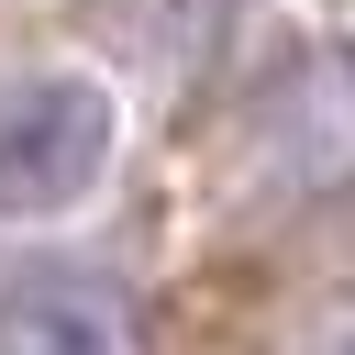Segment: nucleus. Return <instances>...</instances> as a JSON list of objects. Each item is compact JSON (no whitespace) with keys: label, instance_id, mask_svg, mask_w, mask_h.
Instances as JSON below:
<instances>
[{"label":"nucleus","instance_id":"obj_1","mask_svg":"<svg viewBox=\"0 0 355 355\" xmlns=\"http://www.w3.org/2000/svg\"><path fill=\"white\" fill-rule=\"evenodd\" d=\"M111 166V89L78 67L0 78V222H44L89 200Z\"/></svg>","mask_w":355,"mask_h":355},{"label":"nucleus","instance_id":"obj_2","mask_svg":"<svg viewBox=\"0 0 355 355\" xmlns=\"http://www.w3.org/2000/svg\"><path fill=\"white\" fill-rule=\"evenodd\" d=\"M0 355H144V322L89 266H11L0 277Z\"/></svg>","mask_w":355,"mask_h":355},{"label":"nucleus","instance_id":"obj_3","mask_svg":"<svg viewBox=\"0 0 355 355\" xmlns=\"http://www.w3.org/2000/svg\"><path fill=\"white\" fill-rule=\"evenodd\" d=\"M277 122H288V178L300 189H344L355 178V55L311 44L300 78L277 89Z\"/></svg>","mask_w":355,"mask_h":355},{"label":"nucleus","instance_id":"obj_4","mask_svg":"<svg viewBox=\"0 0 355 355\" xmlns=\"http://www.w3.org/2000/svg\"><path fill=\"white\" fill-rule=\"evenodd\" d=\"M322 355H355V344H322Z\"/></svg>","mask_w":355,"mask_h":355}]
</instances>
